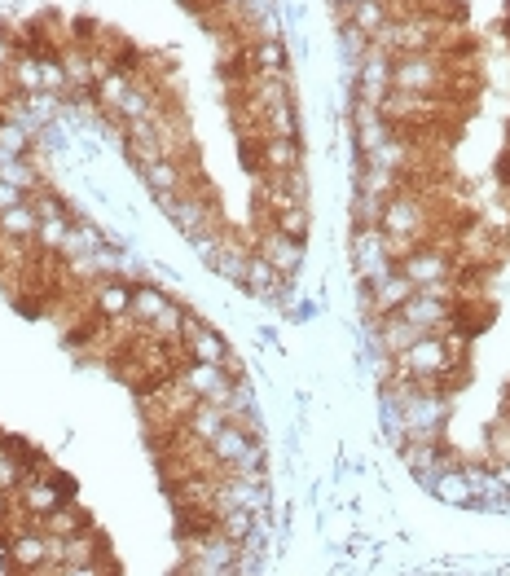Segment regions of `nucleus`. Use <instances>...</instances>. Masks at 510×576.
I'll list each match as a JSON object with an SVG mask.
<instances>
[{"instance_id": "obj_1", "label": "nucleus", "mask_w": 510, "mask_h": 576, "mask_svg": "<svg viewBox=\"0 0 510 576\" xmlns=\"http://www.w3.org/2000/svg\"><path fill=\"white\" fill-rule=\"evenodd\" d=\"M299 247H304V242H295V238H286V234H260L255 238V256L260 260H269L277 273H282V278H291V273L299 269Z\"/></svg>"}, {"instance_id": "obj_2", "label": "nucleus", "mask_w": 510, "mask_h": 576, "mask_svg": "<svg viewBox=\"0 0 510 576\" xmlns=\"http://www.w3.org/2000/svg\"><path fill=\"white\" fill-rule=\"evenodd\" d=\"M299 137H264V172H295Z\"/></svg>"}]
</instances>
